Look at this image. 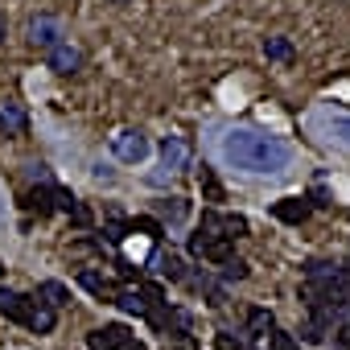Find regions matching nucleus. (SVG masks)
<instances>
[{"label":"nucleus","instance_id":"nucleus-28","mask_svg":"<svg viewBox=\"0 0 350 350\" xmlns=\"http://www.w3.org/2000/svg\"><path fill=\"white\" fill-rule=\"evenodd\" d=\"M70 219H75V227H91V211H87L83 202H79V206L70 211Z\"/></svg>","mask_w":350,"mask_h":350},{"label":"nucleus","instance_id":"nucleus-10","mask_svg":"<svg viewBox=\"0 0 350 350\" xmlns=\"http://www.w3.org/2000/svg\"><path fill=\"white\" fill-rule=\"evenodd\" d=\"M25 211L38 215V219L54 215V211H58V186H54V182H50V186H33V190L25 194Z\"/></svg>","mask_w":350,"mask_h":350},{"label":"nucleus","instance_id":"nucleus-32","mask_svg":"<svg viewBox=\"0 0 350 350\" xmlns=\"http://www.w3.org/2000/svg\"><path fill=\"white\" fill-rule=\"evenodd\" d=\"M5 33H9V21H5V13H0V42H5Z\"/></svg>","mask_w":350,"mask_h":350},{"label":"nucleus","instance_id":"nucleus-30","mask_svg":"<svg viewBox=\"0 0 350 350\" xmlns=\"http://www.w3.org/2000/svg\"><path fill=\"white\" fill-rule=\"evenodd\" d=\"M194 346H198V342H194L190 334H182V338H173V350H194Z\"/></svg>","mask_w":350,"mask_h":350},{"label":"nucleus","instance_id":"nucleus-29","mask_svg":"<svg viewBox=\"0 0 350 350\" xmlns=\"http://www.w3.org/2000/svg\"><path fill=\"white\" fill-rule=\"evenodd\" d=\"M91 178H95V182H116V173H111L107 165H91Z\"/></svg>","mask_w":350,"mask_h":350},{"label":"nucleus","instance_id":"nucleus-31","mask_svg":"<svg viewBox=\"0 0 350 350\" xmlns=\"http://www.w3.org/2000/svg\"><path fill=\"white\" fill-rule=\"evenodd\" d=\"M334 338H338V342H342V346H350V325H342V329H338V334H334Z\"/></svg>","mask_w":350,"mask_h":350},{"label":"nucleus","instance_id":"nucleus-27","mask_svg":"<svg viewBox=\"0 0 350 350\" xmlns=\"http://www.w3.org/2000/svg\"><path fill=\"white\" fill-rule=\"evenodd\" d=\"M219 350H247V338H231V334H219Z\"/></svg>","mask_w":350,"mask_h":350},{"label":"nucleus","instance_id":"nucleus-11","mask_svg":"<svg viewBox=\"0 0 350 350\" xmlns=\"http://www.w3.org/2000/svg\"><path fill=\"white\" fill-rule=\"evenodd\" d=\"M190 219V202L186 198H161L157 202V223L161 227H182Z\"/></svg>","mask_w":350,"mask_h":350},{"label":"nucleus","instance_id":"nucleus-7","mask_svg":"<svg viewBox=\"0 0 350 350\" xmlns=\"http://www.w3.org/2000/svg\"><path fill=\"white\" fill-rule=\"evenodd\" d=\"M54 325H58V313L33 293V297H25V329L29 334H54Z\"/></svg>","mask_w":350,"mask_h":350},{"label":"nucleus","instance_id":"nucleus-9","mask_svg":"<svg viewBox=\"0 0 350 350\" xmlns=\"http://www.w3.org/2000/svg\"><path fill=\"white\" fill-rule=\"evenodd\" d=\"M46 66L58 70V75H75V70L83 66V54H79V46H70V38H66V42H58L54 50H46Z\"/></svg>","mask_w":350,"mask_h":350},{"label":"nucleus","instance_id":"nucleus-34","mask_svg":"<svg viewBox=\"0 0 350 350\" xmlns=\"http://www.w3.org/2000/svg\"><path fill=\"white\" fill-rule=\"evenodd\" d=\"M0 219H5V198H0Z\"/></svg>","mask_w":350,"mask_h":350},{"label":"nucleus","instance_id":"nucleus-35","mask_svg":"<svg viewBox=\"0 0 350 350\" xmlns=\"http://www.w3.org/2000/svg\"><path fill=\"white\" fill-rule=\"evenodd\" d=\"M346 325H350V309H346Z\"/></svg>","mask_w":350,"mask_h":350},{"label":"nucleus","instance_id":"nucleus-6","mask_svg":"<svg viewBox=\"0 0 350 350\" xmlns=\"http://www.w3.org/2000/svg\"><path fill=\"white\" fill-rule=\"evenodd\" d=\"M29 42H33L38 50H54L58 42H66V33H62V21H58V17H50V13H38V17H29Z\"/></svg>","mask_w":350,"mask_h":350},{"label":"nucleus","instance_id":"nucleus-4","mask_svg":"<svg viewBox=\"0 0 350 350\" xmlns=\"http://www.w3.org/2000/svg\"><path fill=\"white\" fill-rule=\"evenodd\" d=\"M190 256H202V260H211V264H231L235 260V239H227V235H206L202 227L190 235Z\"/></svg>","mask_w":350,"mask_h":350},{"label":"nucleus","instance_id":"nucleus-2","mask_svg":"<svg viewBox=\"0 0 350 350\" xmlns=\"http://www.w3.org/2000/svg\"><path fill=\"white\" fill-rule=\"evenodd\" d=\"M309 128H313L321 140H329V144H338V148H350V111H346V107L317 103V107L309 111Z\"/></svg>","mask_w":350,"mask_h":350},{"label":"nucleus","instance_id":"nucleus-14","mask_svg":"<svg viewBox=\"0 0 350 350\" xmlns=\"http://www.w3.org/2000/svg\"><path fill=\"white\" fill-rule=\"evenodd\" d=\"M157 272H161L165 280H173V284H182V280L190 276V272H186V260H182L178 252H161V256H157Z\"/></svg>","mask_w":350,"mask_h":350},{"label":"nucleus","instance_id":"nucleus-21","mask_svg":"<svg viewBox=\"0 0 350 350\" xmlns=\"http://www.w3.org/2000/svg\"><path fill=\"white\" fill-rule=\"evenodd\" d=\"M264 58L288 62V58H293V42H288V38H264Z\"/></svg>","mask_w":350,"mask_h":350},{"label":"nucleus","instance_id":"nucleus-8","mask_svg":"<svg viewBox=\"0 0 350 350\" xmlns=\"http://www.w3.org/2000/svg\"><path fill=\"white\" fill-rule=\"evenodd\" d=\"M190 165V140L186 136H161V169L178 173Z\"/></svg>","mask_w":350,"mask_h":350},{"label":"nucleus","instance_id":"nucleus-17","mask_svg":"<svg viewBox=\"0 0 350 350\" xmlns=\"http://www.w3.org/2000/svg\"><path fill=\"white\" fill-rule=\"evenodd\" d=\"M111 305H120L124 313H136V317H144V313H148V301L140 297V288H116Z\"/></svg>","mask_w":350,"mask_h":350},{"label":"nucleus","instance_id":"nucleus-13","mask_svg":"<svg viewBox=\"0 0 350 350\" xmlns=\"http://www.w3.org/2000/svg\"><path fill=\"white\" fill-rule=\"evenodd\" d=\"M79 284H83L87 293H95L99 301H111V297H116V284H111L103 272H95V268H83V272H79Z\"/></svg>","mask_w":350,"mask_h":350},{"label":"nucleus","instance_id":"nucleus-16","mask_svg":"<svg viewBox=\"0 0 350 350\" xmlns=\"http://www.w3.org/2000/svg\"><path fill=\"white\" fill-rule=\"evenodd\" d=\"M38 297H42V301H46L54 313L70 305V288H66L62 280H42V284H38Z\"/></svg>","mask_w":350,"mask_h":350},{"label":"nucleus","instance_id":"nucleus-33","mask_svg":"<svg viewBox=\"0 0 350 350\" xmlns=\"http://www.w3.org/2000/svg\"><path fill=\"white\" fill-rule=\"evenodd\" d=\"M107 5H128V0H107Z\"/></svg>","mask_w":350,"mask_h":350},{"label":"nucleus","instance_id":"nucleus-12","mask_svg":"<svg viewBox=\"0 0 350 350\" xmlns=\"http://www.w3.org/2000/svg\"><path fill=\"white\" fill-rule=\"evenodd\" d=\"M272 215L280 223H288V227H301L309 219V202L305 198H280V202H272Z\"/></svg>","mask_w":350,"mask_h":350},{"label":"nucleus","instance_id":"nucleus-3","mask_svg":"<svg viewBox=\"0 0 350 350\" xmlns=\"http://www.w3.org/2000/svg\"><path fill=\"white\" fill-rule=\"evenodd\" d=\"M148 152H152V144H148V136L140 128H120L111 136V157L124 161V165H144Z\"/></svg>","mask_w":350,"mask_h":350},{"label":"nucleus","instance_id":"nucleus-26","mask_svg":"<svg viewBox=\"0 0 350 350\" xmlns=\"http://www.w3.org/2000/svg\"><path fill=\"white\" fill-rule=\"evenodd\" d=\"M223 280H247V264H243V260L223 264Z\"/></svg>","mask_w":350,"mask_h":350},{"label":"nucleus","instance_id":"nucleus-23","mask_svg":"<svg viewBox=\"0 0 350 350\" xmlns=\"http://www.w3.org/2000/svg\"><path fill=\"white\" fill-rule=\"evenodd\" d=\"M219 227H223V235H227V239L247 235V219H243V215H223V219H219Z\"/></svg>","mask_w":350,"mask_h":350},{"label":"nucleus","instance_id":"nucleus-36","mask_svg":"<svg viewBox=\"0 0 350 350\" xmlns=\"http://www.w3.org/2000/svg\"><path fill=\"white\" fill-rule=\"evenodd\" d=\"M0 276H5V264H0Z\"/></svg>","mask_w":350,"mask_h":350},{"label":"nucleus","instance_id":"nucleus-18","mask_svg":"<svg viewBox=\"0 0 350 350\" xmlns=\"http://www.w3.org/2000/svg\"><path fill=\"white\" fill-rule=\"evenodd\" d=\"M272 329H276V321H272L268 309H247V342L252 338H268Z\"/></svg>","mask_w":350,"mask_h":350},{"label":"nucleus","instance_id":"nucleus-15","mask_svg":"<svg viewBox=\"0 0 350 350\" xmlns=\"http://www.w3.org/2000/svg\"><path fill=\"white\" fill-rule=\"evenodd\" d=\"M0 317H9V321L25 325V297L13 293V288H5V284H0Z\"/></svg>","mask_w":350,"mask_h":350},{"label":"nucleus","instance_id":"nucleus-24","mask_svg":"<svg viewBox=\"0 0 350 350\" xmlns=\"http://www.w3.org/2000/svg\"><path fill=\"white\" fill-rule=\"evenodd\" d=\"M268 342H272V350H301V342H297L293 334H284V329H272Z\"/></svg>","mask_w":350,"mask_h":350},{"label":"nucleus","instance_id":"nucleus-5","mask_svg":"<svg viewBox=\"0 0 350 350\" xmlns=\"http://www.w3.org/2000/svg\"><path fill=\"white\" fill-rule=\"evenodd\" d=\"M132 342H136V334L124 321H107V325H99V329L87 334V346L91 350H128Z\"/></svg>","mask_w":350,"mask_h":350},{"label":"nucleus","instance_id":"nucleus-19","mask_svg":"<svg viewBox=\"0 0 350 350\" xmlns=\"http://www.w3.org/2000/svg\"><path fill=\"white\" fill-rule=\"evenodd\" d=\"M0 132H5V136H21V132H25V111H21L17 103H5V107H0Z\"/></svg>","mask_w":350,"mask_h":350},{"label":"nucleus","instance_id":"nucleus-22","mask_svg":"<svg viewBox=\"0 0 350 350\" xmlns=\"http://www.w3.org/2000/svg\"><path fill=\"white\" fill-rule=\"evenodd\" d=\"M128 227H132V231H144L148 239H161V235H165V227H161L157 219H148V215H136V219H128Z\"/></svg>","mask_w":350,"mask_h":350},{"label":"nucleus","instance_id":"nucleus-1","mask_svg":"<svg viewBox=\"0 0 350 350\" xmlns=\"http://www.w3.org/2000/svg\"><path fill=\"white\" fill-rule=\"evenodd\" d=\"M211 132H215L211 136L215 157L227 169L247 173V178H280L293 165V144L272 136V132H260L247 124H215Z\"/></svg>","mask_w":350,"mask_h":350},{"label":"nucleus","instance_id":"nucleus-25","mask_svg":"<svg viewBox=\"0 0 350 350\" xmlns=\"http://www.w3.org/2000/svg\"><path fill=\"white\" fill-rule=\"evenodd\" d=\"M297 334H301V338H297V342H309V346H317V342H321V338H325V329H321V325H313V321H305V325H301V329H297Z\"/></svg>","mask_w":350,"mask_h":350},{"label":"nucleus","instance_id":"nucleus-20","mask_svg":"<svg viewBox=\"0 0 350 350\" xmlns=\"http://www.w3.org/2000/svg\"><path fill=\"white\" fill-rule=\"evenodd\" d=\"M198 186H202V198H206V202H223V198H227V194H223V182L215 178V169H202V173H198Z\"/></svg>","mask_w":350,"mask_h":350}]
</instances>
